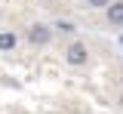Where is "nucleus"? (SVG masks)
<instances>
[{
	"label": "nucleus",
	"mask_w": 123,
	"mask_h": 114,
	"mask_svg": "<svg viewBox=\"0 0 123 114\" xmlns=\"http://www.w3.org/2000/svg\"><path fill=\"white\" fill-rule=\"evenodd\" d=\"M89 6H95V9H108L111 6V0H86Z\"/></svg>",
	"instance_id": "obj_5"
},
{
	"label": "nucleus",
	"mask_w": 123,
	"mask_h": 114,
	"mask_svg": "<svg viewBox=\"0 0 123 114\" xmlns=\"http://www.w3.org/2000/svg\"><path fill=\"white\" fill-rule=\"evenodd\" d=\"M55 28H59L62 34H71V31H74V25H71V22H59V25H55Z\"/></svg>",
	"instance_id": "obj_6"
},
{
	"label": "nucleus",
	"mask_w": 123,
	"mask_h": 114,
	"mask_svg": "<svg viewBox=\"0 0 123 114\" xmlns=\"http://www.w3.org/2000/svg\"><path fill=\"white\" fill-rule=\"evenodd\" d=\"M108 22L111 25H123V0H117V3L108 6Z\"/></svg>",
	"instance_id": "obj_3"
},
{
	"label": "nucleus",
	"mask_w": 123,
	"mask_h": 114,
	"mask_svg": "<svg viewBox=\"0 0 123 114\" xmlns=\"http://www.w3.org/2000/svg\"><path fill=\"white\" fill-rule=\"evenodd\" d=\"M15 43H18V37H15L12 31H0V49L6 52V49H15Z\"/></svg>",
	"instance_id": "obj_4"
},
{
	"label": "nucleus",
	"mask_w": 123,
	"mask_h": 114,
	"mask_svg": "<svg viewBox=\"0 0 123 114\" xmlns=\"http://www.w3.org/2000/svg\"><path fill=\"white\" fill-rule=\"evenodd\" d=\"M65 59H68V65H86V59H89V49H86V43H71L68 46V52H65Z\"/></svg>",
	"instance_id": "obj_1"
},
{
	"label": "nucleus",
	"mask_w": 123,
	"mask_h": 114,
	"mask_svg": "<svg viewBox=\"0 0 123 114\" xmlns=\"http://www.w3.org/2000/svg\"><path fill=\"white\" fill-rule=\"evenodd\" d=\"M49 37H52V31H49L46 25H31V28H28V40L34 43V46H43V43H49Z\"/></svg>",
	"instance_id": "obj_2"
}]
</instances>
